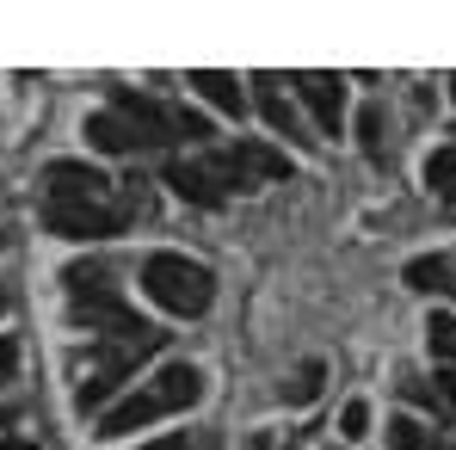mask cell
Listing matches in <instances>:
<instances>
[{
	"instance_id": "obj_8",
	"label": "cell",
	"mask_w": 456,
	"mask_h": 450,
	"mask_svg": "<svg viewBox=\"0 0 456 450\" xmlns=\"http://www.w3.org/2000/svg\"><path fill=\"white\" fill-rule=\"evenodd\" d=\"M130 217V204H50V228L62 241H105Z\"/></svg>"
},
{
	"instance_id": "obj_22",
	"label": "cell",
	"mask_w": 456,
	"mask_h": 450,
	"mask_svg": "<svg viewBox=\"0 0 456 450\" xmlns=\"http://www.w3.org/2000/svg\"><path fill=\"white\" fill-rule=\"evenodd\" d=\"M136 450H185V438L173 432V438H154V445H136Z\"/></svg>"
},
{
	"instance_id": "obj_14",
	"label": "cell",
	"mask_w": 456,
	"mask_h": 450,
	"mask_svg": "<svg viewBox=\"0 0 456 450\" xmlns=\"http://www.w3.org/2000/svg\"><path fill=\"white\" fill-rule=\"evenodd\" d=\"M407 284H413V290H444V284H451V259H438V253H432V259H413V266H407Z\"/></svg>"
},
{
	"instance_id": "obj_5",
	"label": "cell",
	"mask_w": 456,
	"mask_h": 450,
	"mask_svg": "<svg viewBox=\"0 0 456 450\" xmlns=\"http://www.w3.org/2000/svg\"><path fill=\"white\" fill-rule=\"evenodd\" d=\"M160 346H167L160 327H154L149 340H111V346H99V364H93V376L80 382V395H75L80 413H99V407L124 389V376L136 371V358H149V352H160Z\"/></svg>"
},
{
	"instance_id": "obj_25",
	"label": "cell",
	"mask_w": 456,
	"mask_h": 450,
	"mask_svg": "<svg viewBox=\"0 0 456 450\" xmlns=\"http://www.w3.org/2000/svg\"><path fill=\"white\" fill-rule=\"evenodd\" d=\"M0 450H6V445H0Z\"/></svg>"
},
{
	"instance_id": "obj_10",
	"label": "cell",
	"mask_w": 456,
	"mask_h": 450,
	"mask_svg": "<svg viewBox=\"0 0 456 450\" xmlns=\"http://www.w3.org/2000/svg\"><path fill=\"white\" fill-rule=\"evenodd\" d=\"M247 86H253V105H259V118H265V124H272L284 143H314V136L303 130V111H297V99L284 93V80H278V75H253Z\"/></svg>"
},
{
	"instance_id": "obj_4",
	"label": "cell",
	"mask_w": 456,
	"mask_h": 450,
	"mask_svg": "<svg viewBox=\"0 0 456 450\" xmlns=\"http://www.w3.org/2000/svg\"><path fill=\"white\" fill-rule=\"evenodd\" d=\"M142 290L167 315H204L216 302V278H210V266H198L185 253H149L142 259Z\"/></svg>"
},
{
	"instance_id": "obj_7",
	"label": "cell",
	"mask_w": 456,
	"mask_h": 450,
	"mask_svg": "<svg viewBox=\"0 0 456 450\" xmlns=\"http://www.w3.org/2000/svg\"><path fill=\"white\" fill-rule=\"evenodd\" d=\"M44 185H50V204H111V179L86 160H50Z\"/></svg>"
},
{
	"instance_id": "obj_2",
	"label": "cell",
	"mask_w": 456,
	"mask_h": 450,
	"mask_svg": "<svg viewBox=\"0 0 456 450\" xmlns=\"http://www.w3.org/2000/svg\"><path fill=\"white\" fill-rule=\"evenodd\" d=\"M86 143L99 154H136L149 143H179V111H167L160 99H142V93H118L105 111L86 118Z\"/></svg>"
},
{
	"instance_id": "obj_6",
	"label": "cell",
	"mask_w": 456,
	"mask_h": 450,
	"mask_svg": "<svg viewBox=\"0 0 456 450\" xmlns=\"http://www.w3.org/2000/svg\"><path fill=\"white\" fill-rule=\"evenodd\" d=\"M167 185L185 198V204H198V210H216L228 198V173L216 154H198V160H167Z\"/></svg>"
},
{
	"instance_id": "obj_20",
	"label": "cell",
	"mask_w": 456,
	"mask_h": 450,
	"mask_svg": "<svg viewBox=\"0 0 456 450\" xmlns=\"http://www.w3.org/2000/svg\"><path fill=\"white\" fill-rule=\"evenodd\" d=\"M432 401H438V407H444V413H456V371L432 376Z\"/></svg>"
},
{
	"instance_id": "obj_16",
	"label": "cell",
	"mask_w": 456,
	"mask_h": 450,
	"mask_svg": "<svg viewBox=\"0 0 456 450\" xmlns=\"http://www.w3.org/2000/svg\"><path fill=\"white\" fill-rule=\"evenodd\" d=\"M426 346H432V358H451L456 364V315H432L426 321Z\"/></svg>"
},
{
	"instance_id": "obj_21",
	"label": "cell",
	"mask_w": 456,
	"mask_h": 450,
	"mask_svg": "<svg viewBox=\"0 0 456 450\" xmlns=\"http://www.w3.org/2000/svg\"><path fill=\"white\" fill-rule=\"evenodd\" d=\"M12 364H19V346H12V340H0V389L12 382Z\"/></svg>"
},
{
	"instance_id": "obj_24",
	"label": "cell",
	"mask_w": 456,
	"mask_h": 450,
	"mask_svg": "<svg viewBox=\"0 0 456 450\" xmlns=\"http://www.w3.org/2000/svg\"><path fill=\"white\" fill-rule=\"evenodd\" d=\"M284 450H297V445H284Z\"/></svg>"
},
{
	"instance_id": "obj_3",
	"label": "cell",
	"mask_w": 456,
	"mask_h": 450,
	"mask_svg": "<svg viewBox=\"0 0 456 450\" xmlns=\"http://www.w3.org/2000/svg\"><path fill=\"white\" fill-rule=\"evenodd\" d=\"M62 284H69L75 321L86 327V333H105V340H149V333H154L149 321L118 297V284H111V272H105V266H69V272H62Z\"/></svg>"
},
{
	"instance_id": "obj_19",
	"label": "cell",
	"mask_w": 456,
	"mask_h": 450,
	"mask_svg": "<svg viewBox=\"0 0 456 450\" xmlns=\"http://www.w3.org/2000/svg\"><path fill=\"white\" fill-rule=\"evenodd\" d=\"M370 432V401H346V413H339V438H364Z\"/></svg>"
},
{
	"instance_id": "obj_13",
	"label": "cell",
	"mask_w": 456,
	"mask_h": 450,
	"mask_svg": "<svg viewBox=\"0 0 456 450\" xmlns=\"http://www.w3.org/2000/svg\"><path fill=\"white\" fill-rule=\"evenodd\" d=\"M426 185H432L444 204L456 198V136L444 143V149H432V160H426Z\"/></svg>"
},
{
	"instance_id": "obj_1",
	"label": "cell",
	"mask_w": 456,
	"mask_h": 450,
	"mask_svg": "<svg viewBox=\"0 0 456 450\" xmlns=\"http://www.w3.org/2000/svg\"><path fill=\"white\" fill-rule=\"evenodd\" d=\"M198 401H204V371H198V364H160L142 389H130L118 407H105V413H99V438L142 432L149 420H167V413L198 407Z\"/></svg>"
},
{
	"instance_id": "obj_18",
	"label": "cell",
	"mask_w": 456,
	"mask_h": 450,
	"mask_svg": "<svg viewBox=\"0 0 456 450\" xmlns=\"http://www.w3.org/2000/svg\"><path fill=\"white\" fill-rule=\"evenodd\" d=\"M358 143H364V154H382V105L358 111Z\"/></svg>"
},
{
	"instance_id": "obj_15",
	"label": "cell",
	"mask_w": 456,
	"mask_h": 450,
	"mask_svg": "<svg viewBox=\"0 0 456 450\" xmlns=\"http://www.w3.org/2000/svg\"><path fill=\"white\" fill-rule=\"evenodd\" d=\"M388 445H395V450H438V438H432L419 420L401 413V420H388Z\"/></svg>"
},
{
	"instance_id": "obj_9",
	"label": "cell",
	"mask_w": 456,
	"mask_h": 450,
	"mask_svg": "<svg viewBox=\"0 0 456 450\" xmlns=\"http://www.w3.org/2000/svg\"><path fill=\"white\" fill-rule=\"evenodd\" d=\"M228 173V185L240 192V185H272V179H290V160L284 149H265V143H234V149L216 154Z\"/></svg>"
},
{
	"instance_id": "obj_11",
	"label": "cell",
	"mask_w": 456,
	"mask_h": 450,
	"mask_svg": "<svg viewBox=\"0 0 456 450\" xmlns=\"http://www.w3.org/2000/svg\"><path fill=\"white\" fill-rule=\"evenodd\" d=\"M290 86H297V99L308 105L314 130L339 136V124H346V80H339V75H297Z\"/></svg>"
},
{
	"instance_id": "obj_17",
	"label": "cell",
	"mask_w": 456,
	"mask_h": 450,
	"mask_svg": "<svg viewBox=\"0 0 456 450\" xmlns=\"http://www.w3.org/2000/svg\"><path fill=\"white\" fill-rule=\"evenodd\" d=\"M314 395H321V364L308 358L303 371H297L290 382H284V401H297V407H303V401H314Z\"/></svg>"
},
{
	"instance_id": "obj_12",
	"label": "cell",
	"mask_w": 456,
	"mask_h": 450,
	"mask_svg": "<svg viewBox=\"0 0 456 450\" xmlns=\"http://www.w3.org/2000/svg\"><path fill=\"white\" fill-rule=\"evenodd\" d=\"M191 86H198L216 111H228V118H240V111H247V80L228 75V69H191Z\"/></svg>"
},
{
	"instance_id": "obj_23",
	"label": "cell",
	"mask_w": 456,
	"mask_h": 450,
	"mask_svg": "<svg viewBox=\"0 0 456 450\" xmlns=\"http://www.w3.org/2000/svg\"><path fill=\"white\" fill-rule=\"evenodd\" d=\"M444 290H456V253H451V284H444Z\"/></svg>"
}]
</instances>
